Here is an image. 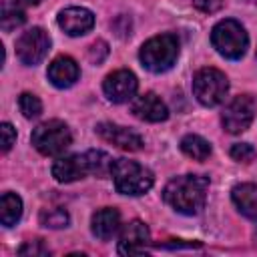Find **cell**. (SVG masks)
Segmentation results:
<instances>
[{"mask_svg":"<svg viewBox=\"0 0 257 257\" xmlns=\"http://www.w3.org/2000/svg\"><path fill=\"white\" fill-rule=\"evenodd\" d=\"M114 187L122 195H143L153 187V173L137 161L116 159L110 169Z\"/></svg>","mask_w":257,"mask_h":257,"instance_id":"cell-3","label":"cell"},{"mask_svg":"<svg viewBox=\"0 0 257 257\" xmlns=\"http://www.w3.org/2000/svg\"><path fill=\"white\" fill-rule=\"evenodd\" d=\"M118 225H120V215L112 207L98 209L92 215V233H94V237H98L102 241H108L118 231Z\"/></svg>","mask_w":257,"mask_h":257,"instance_id":"cell-16","label":"cell"},{"mask_svg":"<svg viewBox=\"0 0 257 257\" xmlns=\"http://www.w3.org/2000/svg\"><path fill=\"white\" fill-rule=\"evenodd\" d=\"M40 223L50 229H62L68 225V213L64 209H48L40 213Z\"/></svg>","mask_w":257,"mask_h":257,"instance_id":"cell-23","label":"cell"},{"mask_svg":"<svg viewBox=\"0 0 257 257\" xmlns=\"http://www.w3.org/2000/svg\"><path fill=\"white\" fill-rule=\"evenodd\" d=\"M137 76L131 70H114L110 72L104 82H102V90L106 94L108 100L112 102H126L135 96L137 92Z\"/></svg>","mask_w":257,"mask_h":257,"instance_id":"cell-9","label":"cell"},{"mask_svg":"<svg viewBox=\"0 0 257 257\" xmlns=\"http://www.w3.org/2000/svg\"><path fill=\"white\" fill-rule=\"evenodd\" d=\"M0 135H2V153H8L12 149V145L16 143V131L12 128L10 122H2Z\"/></svg>","mask_w":257,"mask_h":257,"instance_id":"cell-25","label":"cell"},{"mask_svg":"<svg viewBox=\"0 0 257 257\" xmlns=\"http://www.w3.org/2000/svg\"><path fill=\"white\" fill-rule=\"evenodd\" d=\"M223 2H225V0H193V4H195L201 12H207V14L217 12V10L223 6Z\"/></svg>","mask_w":257,"mask_h":257,"instance_id":"cell-28","label":"cell"},{"mask_svg":"<svg viewBox=\"0 0 257 257\" xmlns=\"http://www.w3.org/2000/svg\"><path fill=\"white\" fill-rule=\"evenodd\" d=\"M231 199L235 207L249 219H257V185L253 183H241L233 187Z\"/></svg>","mask_w":257,"mask_h":257,"instance_id":"cell-17","label":"cell"},{"mask_svg":"<svg viewBox=\"0 0 257 257\" xmlns=\"http://www.w3.org/2000/svg\"><path fill=\"white\" fill-rule=\"evenodd\" d=\"M96 133L100 139H104L106 143H110L122 151H141L143 149L141 135L126 126H118L112 122H100V124H96Z\"/></svg>","mask_w":257,"mask_h":257,"instance_id":"cell-10","label":"cell"},{"mask_svg":"<svg viewBox=\"0 0 257 257\" xmlns=\"http://www.w3.org/2000/svg\"><path fill=\"white\" fill-rule=\"evenodd\" d=\"M231 157L239 163H251L255 159V149L247 143H237L231 147Z\"/></svg>","mask_w":257,"mask_h":257,"instance_id":"cell-24","label":"cell"},{"mask_svg":"<svg viewBox=\"0 0 257 257\" xmlns=\"http://www.w3.org/2000/svg\"><path fill=\"white\" fill-rule=\"evenodd\" d=\"M88 173L90 171H88L86 155H68V157L58 159L52 165V175L58 183H72V181L86 177Z\"/></svg>","mask_w":257,"mask_h":257,"instance_id":"cell-14","label":"cell"},{"mask_svg":"<svg viewBox=\"0 0 257 257\" xmlns=\"http://www.w3.org/2000/svg\"><path fill=\"white\" fill-rule=\"evenodd\" d=\"M255 110H257V102L251 94H239L235 96L223 110L221 114V122L225 126L227 133L231 135H237V133H243L245 128H249V124L253 122V116H255Z\"/></svg>","mask_w":257,"mask_h":257,"instance_id":"cell-7","label":"cell"},{"mask_svg":"<svg viewBox=\"0 0 257 257\" xmlns=\"http://www.w3.org/2000/svg\"><path fill=\"white\" fill-rule=\"evenodd\" d=\"M18 106H20V112L26 116V118H34L42 112V102L36 94L32 92H22L18 96Z\"/></svg>","mask_w":257,"mask_h":257,"instance_id":"cell-22","label":"cell"},{"mask_svg":"<svg viewBox=\"0 0 257 257\" xmlns=\"http://www.w3.org/2000/svg\"><path fill=\"white\" fill-rule=\"evenodd\" d=\"M209 179L201 175H183L167 183L163 199L183 215H197L207 199Z\"/></svg>","mask_w":257,"mask_h":257,"instance_id":"cell-1","label":"cell"},{"mask_svg":"<svg viewBox=\"0 0 257 257\" xmlns=\"http://www.w3.org/2000/svg\"><path fill=\"white\" fill-rule=\"evenodd\" d=\"M58 24L66 34L80 36V34H86L94 26V16L86 8L72 6V8H66L58 14Z\"/></svg>","mask_w":257,"mask_h":257,"instance_id":"cell-12","label":"cell"},{"mask_svg":"<svg viewBox=\"0 0 257 257\" xmlns=\"http://www.w3.org/2000/svg\"><path fill=\"white\" fill-rule=\"evenodd\" d=\"M48 48H50V36L38 26L26 30L16 42V54L28 66L38 64L46 56Z\"/></svg>","mask_w":257,"mask_h":257,"instance_id":"cell-8","label":"cell"},{"mask_svg":"<svg viewBox=\"0 0 257 257\" xmlns=\"http://www.w3.org/2000/svg\"><path fill=\"white\" fill-rule=\"evenodd\" d=\"M179 56V40L175 34H159L147 40L139 52L143 66L151 72L169 70Z\"/></svg>","mask_w":257,"mask_h":257,"instance_id":"cell-2","label":"cell"},{"mask_svg":"<svg viewBox=\"0 0 257 257\" xmlns=\"http://www.w3.org/2000/svg\"><path fill=\"white\" fill-rule=\"evenodd\" d=\"M24 20H26V16H24V12L20 8H16V6L8 4V2H2V18H0V22H2V28L6 32L22 26Z\"/></svg>","mask_w":257,"mask_h":257,"instance_id":"cell-21","label":"cell"},{"mask_svg":"<svg viewBox=\"0 0 257 257\" xmlns=\"http://www.w3.org/2000/svg\"><path fill=\"white\" fill-rule=\"evenodd\" d=\"M131 110L137 118L147 120V122H161L169 116V110H167L165 102L155 92H147V94L137 96L131 104Z\"/></svg>","mask_w":257,"mask_h":257,"instance_id":"cell-13","label":"cell"},{"mask_svg":"<svg viewBox=\"0 0 257 257\" xmlns=\"http://www.w3.org/2000/svg\"><path fill=\"white\" fill-rule=\"evenodd\" d=\"M22 215V201L14 193H4L0 201V221L4 227L16 225V221Z\"/></svg>","mask_w":257,"mask_h":257,"instance_id":"cell-18","label":"cell"},{"mask_svg":"<svg viewBox=\"0 0 257 257\" xmlns=\"http://www.w3.org/2000/svg\"><path fill=\"white\" fill-rule=\"evenodd\" d=\"M229 90L227 76L217 68H201L193 76V94L205 106H217L225 100Z\"/></svg>","mask_w":257,"mask_h":257,"instance_id":"cell-6","label":"cell"},{"mask_svg":"<svg viewBox=\"0 0 257 257\" xmlns=\"http://www.w3.org/2000/svg\"><path fill=\"white\" fill-rule=\"evenodd\" d=\"M78 64L70 56H58L48 66V80L58 88H68L78 80Z\"/></svg>","mask_w":257,"mask_h":257,"instance_id":"cell-15","label":"cell"},{"mask_svg":"<svg viewBox=\"0 0 257 257\" xmlns=\"http://www.w3.org/2000/svg\"><path fill=\"white\" fill-rule=\"evenodd\" d=\"M16 2H22V4H28V6H34V4H38L40 0H16Z\"/></svg>","mask_w":257,"mask_h":257,"instance_id":"cell-29","label":"cell"},{"mask_svg":"<svg viewBox=\"0 0 257 257\" xmlns=\"http://www.w3.org/2000/svg\"><path fill=\"white\" fill-rule=\"evenodd\" d=\"M20 255H48V249L42 245V241H28L18 249Z\"/></svg>","mask_w":257,"mask_h":257,"instance_id":"cell-26","label":"cell"},{"mask_svg":"<svg viewBox=\"0 0 257 257\" xmlns=\"http://www.w3.org/2000/svg\"><path fill=\"white\" fill-rule=\"evenodd\" d=\"M211 42L215 46V50L231 60H237L245 54L249 38L245 28L237 22V20H221L219 24H215V28L211 30Z\"/></svg>","mask_w":257,"mask_h":257,"instance_id":"cell-4","label":"cell"},{"mask_svg":"<svg viewBox=\"0 0 257 257\" xmlns=\"http://www.w3.org/2000/svg\"><path fill=\"white\" fill-rule=\"evenodd\" d=\"M149 243V229L143 221L135 219L128 221L122 231H120V241H118V253L120 255H137L145 253V247Z\"/></svg>","mask_w":257,"mask_h":257,"instance_id":"cell-11","label":"cell"},{"mask_svg":"<svg viewBox=\"0 0 257 257\" xmlns=\"http://www.w3.org/2000/svg\"><path fill=\"white\" fill-rule=\"evenodd\" d=\"M72 143V135L62 120H46L32 131V145L46 157L62 155Z\"/></svg>","mask_w":257,"mask_h":257,"instance_id":"cell-5","label":"cell"},{"mask_svg":"<svg viewBox=\"0 0 257 257\" xmlns=\"http://www.w3.org/2000/svg\"><path fill=\"white\" fill-rule=\"evenodd\" d=\"M86 161H88V171L96 177H106L112 169V159L102 153V151H88L86 153Z\"/></svg>","mask_w":257,"mask_h":257,"instance_id":"cell-20","label":"cell"},{"mask_svg":"<svg viewBox=\"0 0 257 257\" xmlns=\"http://www.w3.org/2000/svg\"><path fill=\"white\" fill-rule=\"evenodd\" d=\"M108 54V48H106V42H102V40H98V42H94L92 46H90V52H88V56H90V60L92 62H102V58Z\"/></svg>","mask_w":257,"mask_h":257,"instance_id":"cell-27","label":"cell"},{"mask_svg":"<svg viewBox=\"0 0 257 257\" xmlns=\"http://www.w3.org/2000/svg\"><path fill=\"white\" fill-rule=\"evenodd\" d=\"M181 151L195 161H205L211 155V145L199 135H187L181 141Z\"/></svg>","mask_w":257,"mask_h":257,"instance_id":"cell-19","label":"cell"}]
</instances>
